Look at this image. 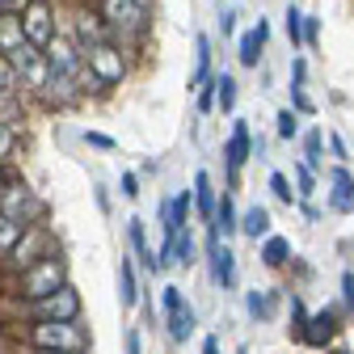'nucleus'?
<instances>
[{"label": "nucleus", "mask_w": 354, "mask_h": 354, "mask_svg": "<svg viewBox=\"0 0 354 354\" xmlns=\"http://www.w3.org/2000/svg\"><path fill=\"white\" fill-rule=\"evenodd\" d=\"M21 346L26 350H76V354H88L93 337H88V329L80 321H26Z\"/></svg>", "instance_id": "f257e3e1"}, {"label": "nucleus", "mask_w": 354, "mask_h": 354, "mask_svg": "<svg viewBox=\"0 0 354 354\" xmlns=\"http://www.w3.org/2000/svg\"><path fill=\"white\" fill-rule=\"evenodd\" d=\"M17 313H21V321H80L84 304H80V291L72 283H59L55 291L38 295V299H21Z\"/></svg>", "instance_id": "f03ea898"}, {"label": "nucleus", "mask_w": 354, "mask_h": 354, "mask_svg": "<svg viewBox=\"0 0 354 354\" xmlns=\"http://www.w3.org/2000/svg\"><path fill=\"white\" fill-rule=\"evenodd\" d=\"M59 283H68V261L59 257V249L55 253H47V257H38L34 266H26V270H17V291H13V299L21 304V299H38V295H47V291H55Z\"/></svg>", "instance_id": "7ed1b4c3"}, {"label": "nucleus", "mask_w": 354, "mask_h": 354, "mask_svg": "<svg viewBox=\"0 0 354 354\" xmlns=\"http://www.w3.org/2000/svg\"><path fill=\"white\" fill-rule=\"evenodd\" d=\"M131 51L122 47V42H97V47H88L84 51V68L88 72H93L97 76V84L106 88V93H110V88H118L122 80H127V72H131V59H127Z\"/></svg>", "instance_id": "20e7f679"}, {"label": "nucleus", "mask_w": 354, "mask_h": 354, "mask_svg": "<svg viewBox=\"0 0 354 354\" xmlns=\"http://www.w3.org/2000/svg\"><path fill=\"white\" fill-rule=\"evenodd\" d=\"M93 9L114 30V42H122L131 34H140V38L148 34V5H140V0H97Z\"/></svg>", "instance_id": "39448f33"}, {"label": "nucleus", "mask_w": 354, "mask_h": 354, "mask_svg": "<svg viewBox=\"0 0 354 354\" xmlns=\"http://www.w3.org/2000/svg\"><path fill=\"white\" fill-rule=\"evenodd\" d=\"M0 215H9V219H21V224H34V219L47 215V203L34 198V190L21 182L17 173H9V182L0 186Z\"/></svg>", "instance_id": "423d86ee"}, {"label": "nucleus", "mask_w": 354, "mask_h": 354, "mask_svg": "<svg viewBox=\"0 0 354 354\" xmlns=\"http://www.w3.org/2000/svg\"><path fill=\"white\" fill-rule=\"evenodd\" d=\"M9 64L17 68L21 93H34V97H38V88L47 84V76H51L47 59H42V47H34V42H17V47L9 51Z\"/></svg>", "instance_id": "0eeeda50"}, {"label": "nucleus", "mask_w": 354, "mask_h": 354, "mask_svg": "<svg viewBox=\"0 0 354 354\" xmlns=\"http://www.w3.org/2000/svg\"><path fill=\"white\" fill-rule=\"evenodd\" d=\"M47 253H55V241H51V228L42 224V219H34V224H26V232H21V241L9 249V266L13 270H26V266H34L38 257H47Z\"/></svg>", "instance_id": "6e6552de"}, {"label": "nucleus", "mask_w": 354, "mask_h": 354, "mask_svg": "<svg viewBox=\"0 0 354 354\" xmlns=\"http://www.w3.org/2000/svg\"><path fill=\"white\" fill-rule=\"evenodd\" d=\"M160 308H165V325H169V337H173V342H190V333H194L198 317H194V308L186 304L182 287H165V291H160Z\"/></svg>", "instance_id": "1a4fd4ad"}, {"label": "nucleus", "mask_w": 354, "mask_h": 354, "mask_svg": "<svg viewBox=\"0 0 354 354\" xmlns=\"http://www.w3.org/2000/svg\"><path fill=\"white\" fill-rule=\"evenodd\" d=\"M55 30L59 26H55V5H51V0H30V5L21 9V34H26V42L42 47Z\"/></svg>", "instance_id": "9d476101"}, {"label": "nucleus", "mask_w": 354, "mask_h": 354, "mask_svg": "<svg viewBox=\"0 0 354 354\" xmlns=\"http://www.w3.org/2000/svg\"><path fill=\"white\" fill-rule=\"evenodd\" d=\"M42 59H47V68L51 72H59V76H72L76 68H80V59H84V51L72 42V34H51L47 42H42Z\"/></svg>", "instance_id": "9b49d317"}, {"label": "nucleus", "mask_w": 354, "mask_h": 354, "mask_svg": "<svg viewBox=\"0 0 354 354\" xmlns=\"http://www.w3.org/2000/svg\"><path fill=\"white\" fill-rule=\"evenodd\" d=\"M110 38H114V30L102 21L97 9H76V17H72V42H76L80 51L97 47V42H110Z\"/></svg>", "instance_id": "f8f14e48"}, {"label": "nucleus", "mask_w": 354, "mask_h": 354, "mask_svg": "<svg viewBox=\"0 0 354 354\" xmlns=\"http://www.w3.org/2000/svg\"><path fill=\"white\" fill-rule=\"evenodd\" d=\"M207 266H211V279L224 287V291L236 287V253L228 249V241L207 236Z\"/></svg>", "instance_id": "ddd939ff"}, {"label": "nucleus", "mask_w": 354, "mask_h": 354, "mask_svg": "<svg viewBox=\"0 0 354 354\" xmlns=\"http://www.w3.org/2000/svg\"><path fill=\"white\" fill-rule=\"evenodd\" d=\"M38 102L47 106V110H72V106H80L84 97H80V88H76V80H72V76L51 72V76H47V84L38 88Z\"/></svg>", "instance_id": "4468645a"}, {"label": "nucleus", "mask_w": 354, "mask_h": 354, "mask_svg": "<svg viewBox=\"0 0 354 354\" xmlns=\"http://www.w3.org/2000/svg\"><path fill=\"white\" fill-rule=\"evenodd\" d=\"M253 156V131L245 118H232V136L224 140V160H228V173H232V182H236V173L241 165Z\"/></svg>", "instance_id": "2eb2a0df"}, {"label": "nucleus", "mask_w": 354, "mask_h": 354, "mask_svg": "<svg viewBox=\"0 0 354 354\" xmlns=\"http://www.w3.org/2000/svg\"><path fill=\"white\" fill-rule=\"evenodd\" d=\"M337 329H342V325H337V313H333V308H321V313H313V317L304 321V333H299V342L321 350V346H329V342L337 337Z\"/></svg>", "instance_id": "dca6fc26"}, {"label": "nucleus", "mask_w": 354, "mask_h": 354, "mask_svg": "<svg viewBox=\"0 0 354 354\" xmlns=\"http://www.w3.org/2000/svg\"><path fill=\"white\" fill-rule=\"evenodd\" d=\"M329 207L337 215H350L354 211V173L346 165H333L329 169Z\"/></svg>", "instance_id": "f3484780"}, {"label": "nucleus", "mask_w": 354, "mask_h": 354, "mask_svg": "<svg viewBox=\"0 0 354 354\" xmlns=\"http://www.w3.org/2000/svg\"><path fill=\"white\" fill-rule=\"evenodd\" d=\"M266 38H270V26H266V17H257V26L245 30L241 42H236V59H241V68H257V59H261V51H266Z\"/></svg>", "instance_id": "a211bd4d"}, {"label": "nucleus", "mask_w": 354, "mask_h": 354, "mask_svg": "<svg viewBox=\"0 0 354 354\" xmlns=\"http://www.w3.org/2000/svg\"><path fill=\"white\" fill-rule=\"evenodd\" d=\"M236 219H241V211H236L232 194H219V198H215V215L207 219V228H211V236H219V241H228V236L236 232Z\"/></svg>", "instance_id": "6ab92c4d"}, {"label": "nucleus", "mask_w": 354, "mask_h": 354, "mask_svg": "<svg viewBox=\"0 0 354 354\" xmlns=\"http://www.w3.org/2000/svg\"><path fill=\"white\" fill-rule=\"evenodd\" d=\"M140 295H144V291H140V274H136V257L122 253V257H118V304H122V308H136Z\"/></svg>", "instance_id": "aec40b11"}, {"label": "nucleus", "mask_w": 354, "mask_h": 354, "mask_svg": "<svg viewBox=\"0 0 354 354\" xmlns=\"http://www.w3.org/2000/svg\"><path fill=\"white\" fill-rule=\"evenodd\" d=\"M127 236H131V249H136V261L144 266V270H152L156 249L148 245V228H144V219H140V215H131V219H127Z\"/></svg>", "instance_id": "412c9836"}, {"label": "nucleus", "mask_w": 354, "mask_h": 354, "mask_svg": "<svg viewBox=\"0 0 354 354\" xmlns=\"http://www.w3.org/2000/svg\"><path fill=\"white\" fill-rule=\"evenodd\" d=\"M215 198H219V194H215V186H211V173L198 169V173H194V211H198L203 224L215 215Z\"/></svg>", "instance_id": "4be33fe9"}, {"label": "nucleus", "mask_w": 354, "mask_h": 354, "mask_svg": "<svg viewBox=\"0 0 354 354\" xmlns=\"http://www.w3.org/2000/svg\"><path fill=\"white\" fill-rule=\"evenodd\" d=\"M236 97H241V84L232 72H215V110L219 114H232L236 110Z\"/></svg>", "instance_id": "5701e85b"}, {"label": "nucleus", "mask_w": 354, "mask_h": 354, "mask_svg": "<svg viewBox=\"0 0 354 354\" xmlns=\"http://www.w3.org/2000/svg\"><path fill=\"white\" fill-rule=\"evenodd\" d=\"M236 232H245L249 241L270 236V211H266V207H249V211L236 219Z\"/></svg>", "instance_id": "b1692460"}, {"label": "nucleus", "mask_w": 354, "mask_h": 354, "mask_svg": "<svg viewBox=\"0 0 354 354\" xmlns=\"http://www.w3.org/2000/svg\"><path fill=\"white\" fill-rule=\"evenodd\" d=\"M17 42H26V34H21V13L5 9V13H0V55H9Z\"/></svg>", "instance_id": "393cba45"}, {"label": "nucleus", "mask_w": 354, "mask_h": 354, "mask_svg": "<svg viewBox=\"0 0 354 354\" xmlns=\"http://www.w3.org/2000/svg\"><path fill=\"white\" fill-rule=\"evenodd\" d=\"M169 245H173V266H186V270H190V266L198 261V245H194V236L186 228H177L169 236Z\"/></svg>", "instance_id": "a878e982"}, {"label": "nucleus", "mask_w": 354, "mask_h": 354, "mask_svg": "<svg viewBox=\"0 0 354 354\" xmlns=\"http://www.w3.org/2000/svg\"><path fill=\"white\" fill-rule=\"evenodd\" d=\"M194 51H198V55H194L190 88H198L203 80H211V76H215V72H211V38H207V34H198V38H194Z\"/></svg>", "instance_id": "bb28decb"}, {"label": "nucleus", "mask_w": 354, "mask_h": 354, "mask_svg": "<svg viewBox=\"0 0 354 354\" xmlns=\"http://www.w3.org/2000/svg\"><path fill=\"white\" fill-rule=\"evenodd\" d=\"M287 257H291V241L287 236H261V261L270 266V270H279V266H287Z\"/></svg>", "instance_id": "cd10ccee"}, {"label": "nucleus", "mask_w": 354, "mask_h": 354, "mask_svg": "<svg viewBox=\"0 0 354 354\" xmlns=\"http://www.w3.org/2000/svg\"><path fill=\"white\" fill-rule=\"evenodd\" d=\"M321 152H325V136H321V131H308V136H304V165L313 169V173L325 165V156H321Z\"/></svg>", "instance_id": "c85d7f7f"}, {"label": "nucleus", "mask_w": 354, "mask_h": 354, "mask_svg": "<svg viewBox=\"0 0 354 354\" xmlns=\"http://www.w3.org/2000/svg\"><path fill=\"white\" fill-rule=\"evenodd\" d=\"M21 232H26V224H21V219L0 215V257H9V249L21 241Z\"/></svg>", "instance_id": "c756f323"}, {"label": "nucleus", "mask_w": 354, "mask_h": 354, "mask_svg": "<svg viewBox=\"0 0 354 354\" xmlns=\"http://www.w3.org/2000/svg\"><path fill=\"white\" fill-rule=\"evenodd\" d=\"M283 30H287L291 51H299V47H304V13H299L295 5H287V13H283Z\"/></svg>", "instance_id": "7c9ffc66"}, {"label": "nucleus", "mask_w": 354, "mask_h": 354, "mask_svg": "<svg viewBox=\"0 0 354 354\" xmlns=\"http://www.w3.org/2000/svg\"><path fill=\"white\" fill-rule=\"evenodd\" d=\"M245 308H249L257 321H270V317H274V295H270V291H249V295H245Z\"/></svg>", "instance_id": "2f4dec72"}, {"label": "nucleus", "mask_w": 354, "mask_h": 354, "mask_svg": "<svg viewBox=\"0 0 354 354\" xmlns=\"http://www.w3.org/2000/svg\"><path fill=\"white\" fill-rule=\"evenodd\" d=\"M0 97H21V80H17V68L9 64V55H0Z\"/></svg>", "instance_id": "473e14b6"}, {"label": "nucleus", "mask_w": 354, "mask_h": 354, "mask_svg": "<svg viewBox=\"0 0 354 354\" xmlns=\"http://www.w3.org/2000/svg\"><path fill=\"white\" fill-rule=\"evenodd\" d=\"M274 131H279V140H295L299 136V114L287 106V110H279L274 114Z\"/></svg>", "instance_id": "72a5a7b5"}, {"label": "nucleus", "mask_w": 354, "mask_h": 354, "mask_svg": "<svg viewBox=\"0 0 354 354\" xmlns=\"http://www.w3.org/2000/svg\"><path fill=\"white\" fill-rule=\"evenodd\" d=\"M295 186H299L295 198H313V194H317V177H313V169H308L304 160L295 165Z\"/></svg>", "instance_id": "f704fd0d"}, {"label": "nucleus", "mask_w": 354, "mask_h": 354, "mask_svg": "<svg viewBox=\"0 0 354 354\" xmlns=\"http://www.w3.org/2000/svg\"><path fill=\"white\" fill-rule=\"evenodd\" d=\"M270 190H274V198H279L283 207L299 203V198H295V190H291V182H287V173H270Z\"/></svg>", "instance_id": "c9c22d12"}, {"label": "nucleus", "mask_w": 354, "mask_h": 354, "mask_svg": "<svg viewBox=\"0 0 354 354\" xmlns=\"http://www.w3.org/2000/svg\"><path fill=\"white\" fill-rule=\"evenodd\" d=\"M304 321H308V308H304L299 295H291V337H295V342H299V333H304Z\"/></svg>", "instance_id": "e433bc0d"}, {"label": "nucleus", "mask_w": 354, "mask_h": 354, "mask_svg": "<svg viewBox=\"0 0 354 354\" xmlns=\"http://www.w3.org/2000/svg\"><path fill=\"white\" fill-rule=\"evenodd\" d=\"M291 110H295V114H317L313 97L304 93V84H291Z\"/></svg>", "instance_id": "4c0bfd02"}, {"label": "nucleus", "mask_w": 354, "mask_h": 354, "mask_svg": "<svg viewBox=\"0 0 354 354\" xmlns=\"http://www.w3.org/2000/svg\"><path fill=\"white\" fill-rule=\"evenodd\" d=\"M304 47H321V17L304 13Z\"/></svg>", "instance_id": "58836bf2"}, {"label": "nucleus", "mask_w": 354, "mask_h": 354, "mask_svg": "<svg viewBox=\"0 0 354 354\" xmlns=\"http://www.w3.org/2000/svg\"><path fill=\"white\" fill-rule=\"evenodd\" d=\"M215 110V76L198 84V114H211Z\"/></svg>", "instance_id": "ea45409f"}, {"label": "nucleus", "mask_w": 354, "mask_h": 354, "mask_svg": "<svg viewBox=\"0 0 354 354\" xmlns=\"http://www.w3.org/2000/svg\"><path fill=\"white\" fill-rule=\"evenodd\" d=\"M118 190H122V198L136 203V198H140V177H136V173H122V177H118Z\"/></svg>", "instance_id": "a19ab883"}, {"label": "nucleus", "mask_w": 354, "mask_h": 354, "mask_svg": "<svg viewBox=\"0 0 354 354\" xmlns=\"http://www.w3.org/2000/svg\"><path fill=\"white\" fill-rule=\"evenodd\" d=\"M84 144H88V148H102V152H114V140L102 136V131H84Z\"/></svg>", "instance_id": "79ce46f5"}, {"label": "nucleus", "mask_w": 354, "mask_h": 354, "mask_svg": "<svg viewBox=\"0 0 354 354\" xmlns=\"http://www.w3.org/2000/svg\"><path fill=\"white\" fill-rule=\"evenodd\" d=\"M219 34H224V38L236 34V9H224V13H219Z\"/></svg>", "instance_id": "37998d69"}, {"label": "nucleus", "mask_w": 354, "mask_h": 354, "mask_svg": "<svg viewBox=\"0 0 354 354\" xmlns=\"http://www.w3.org/2000/svg\"><path fill=\"white\" fill-rule=\"evenodd\" d=\"M342 295H346V308L354 313V270H346V274H342Z\"/></svg>", "instance_id": "c03bdc74"}, {"label": "nucleus", "mask_w": 354, "mask_h": 354, "mask_svg": "<svg viewBox=\"0 0 354 354\" xmlns=\"http://www.w3.org/2000/svg\"><path fill=\"white\" fill-rule=\"evenodd\" d=\"M304 76H308V64L295 55V64H291V84H304Z\"/></svg>", "instance_id": "a18cd8bd"}, {"label": "nucleus", "mask_w": 354, "mask_h": 354, "mask_svg": "<svg viewBox=\"0 0 354 354\" xmlns=\"http://www.w3.org/2000/svg\"><path fill=\"white\" fill-rule=\"evenodd\" d=\"M127 354H144V346H140V329H127Z\"/></svg>", "instance_id": "49530a36"}, {"label": "nucleus", "mask_w": 354, "mask_h": 354, "mask_svg": "<svg viewBox=\"0 0 354 354\" xmlns=\"http://www.w3.org/2000/svg\"><path fill=\"white\" fill-rule=\"evenodd\" d=\"M329 148H333L337 160H346V144H342V136H329Z\"/></svg>", "instance_id": "de8ad7c7"}, {"label": "nucleus", "mask_w": 354, "mask_h": 354, "mask_svg": "<svg viewBox=\"0 0 354 354\" xmlns=\"http://www.w3.org/2000/svg\"><path fill=\"white\" fill-rule=\"evenodd\" d=\"M203 354H219V342L215 337H203Z\"/></svg>", "instance_id": "09e8293b"}, {"label": "nucleus", "mask_w": 354, "mask_h": 354, "mask_svg": "<svg viewBox=\"0 0 354 354\" xmlns=\"http://www.w3.org/2000/svg\"><path fill=\"white\" fill-rule=\"evenodd\" d=\"M26 5H30V0H5V9H13V13H21Z\"/></svg>", "instance_id": "8fccbe9b"}, {"label": "nucleus", "mask_w": 354, "mask_h": 354, "mask_svg": "<svg viewBox=\"0 0 354 354\" xmlns=\"http://www.w3.org/2000/svg\"><path fill=\"white\" fill-rule=\"evenodd\" d=\"M26 354H76V350H26Z\"/></svg>", "instance_id": "3c124183"}, {"label": "nucleus", "mask_w": 354, "mask_h": 354, "mask_svg": "<svg viewBox=\"0 0 354 354\" xmlns=\"http://www.w3.org/2000/svg\"><path fill=\"white\" fill-rule=\"evenodd\" d=\"M333 354H350V350H342V346H337V350H333Z\"/></svg>", "instance_id": "603ef678"}, {"label": "nucleus", "mask_w": 354, "mask_h": 354, "mask_svg": "<svg viewBox=\"0 0 354 354\" xmlns=\"http://www.w3.org/2000/svg\"><path fill=\"white\" fill-rule=\"evenodd\" d=\"M0 13H5V0H0Z\"/></svg>", "instance_id": "864d4df0"}, {"label": "nucleus", "mask_w": 354, "mask_h": 354, "mask_svg": "<svg viewBox=\"0 0 354 354\" xmlns=\"http://www.w3.org/2000/svg\"><path fill=\"white\" fill-rule=\"evenodd\" d=\"M241 354H249V350H241Z\"/></svg>", "instance_id": "5fc2aeb1"}]
</instances>
